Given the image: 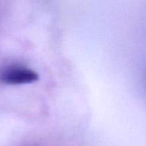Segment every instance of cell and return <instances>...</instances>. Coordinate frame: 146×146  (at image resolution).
Instances as JSON below:
<instances>
[{
  "instance_id": "1",
  "label": "cell",
  "mask_w": 146,
  "mask_h": 146,
  "mask_svg": "<svg viewBox=\"0 0 146 146\" xmlns=\"http://www.w3.org/2000/svg\"><path fill=\"white\" fill-rule=\"evenodd\" d=\"M38 80V74L27 68L11 66L4 68L0 73V82L5 85L31 84Z\"/></svg>"
}]
</instances>
